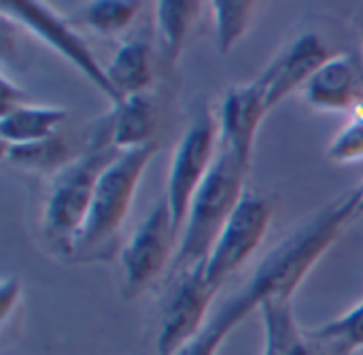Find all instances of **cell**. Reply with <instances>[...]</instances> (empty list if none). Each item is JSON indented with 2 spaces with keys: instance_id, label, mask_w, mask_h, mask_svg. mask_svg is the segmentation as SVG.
<instances>
[{
  "instance_id": "6da1fadb",
  "label": "cell",
  "mask_w": 363,
  "mask_h": 355,
  "mask_svg": "<svg viewBox=\"0 0 363 355\" xmlns=\"http://www.w3.org/2000/svg\"><path fill=\"white\" fill-rule=\"evenodd\" d=\"M357 217V192L351 190L315 211L285 236L255 268V273L208 317L202 332L177 355H217L225 339L272 298L291 300L315 264Z\"/></svg>"
},
{
  "instance_id": "7a4b0ae2",
  "label": "cell",
  "mask_w": 363,
  "mask_h": 355,
  "mask_svg": "<svg viewBox=\"0 0 363 355\" xmlns=\"http://www.w3.org/2000/svg\"><path fill=\"white\" fill-rule=\"evenodd\" d=\"M249 166L234 153L219 149L217 160L196 192L181 230L177 256L170 266V277L196 271L206 264L221 230L236 211L245 190Z\"/></svg>"
},
{
  "instance_id": "3957f363",
  "label": "cell",
  "mask_w": 363,
  "mask_h": 355,
  "mask_svg": "<svg viewBox=\"0 0 363 355\" xmlns=\"http://www.w3.org/2000/svg\"><path fill=\"white\" fill-rule=\"evenodd\" d=\"M157 141L121 151L100 175L89 213L77 236L72 260L94 262L108 260L115 249V241L125 224V217L132 209L134 194L138 183L157 153Z\"/></svg>"
},
{
  "instance_id": "277c9868",
  "label": "cell",
  "mask_w": 363,
  "mask_h": 355,
  "mask_svg": "<svg viewBox=\"0 0 363 355\" xmlns=\"http://www.w3.org/2000/svg\"><path fill=\"white\" fill-rule=\"evenodd\" d=\"M119 153L121 151L111 145L108 132H104V136H98V141H94L85 153L74 158L68 166L51 177L43 209V232L57 253L72 258L74 243L89 213L98 179Z\"/></svg>"
},
{
  "instance_id": "5b68a950",
  "label": "cell",
  "mask_w": 363,
  "mask_h": 355,
  "mask_svg": "<svg viewBox=\"0 0 363 355\" xmlns=\"http://www.w3.org/2000/svg\"><path fill=\"white\" fill-rule=\"evenodd\" d=\"M219 153V121L217 115L204 104L183 132L170 162L166 200L172 211L174 228L181 230L187 219V211L202 181L211 173Z\"/></svg>"
},
{
  "instance_id": "8992f818",
  "label": "cell",
  "mask_w": 363,
  "mask_h": 355,
  "mask_svg": "<svg viewBox=\"0 0 363 355\" xmlns=\"http://www.w3.org/2000/svg\"><path fill=\"white\" fill-rule=\"evenodd\" d=\"M4 17L15 26H23L68 64H72L98 92H102L111 104L117 102V96L108 83L106 68L96 60L87 40L47 2L40 0H9L0 4Z\"/></svg>"
},
{
  "instance_id": "52a82bcc",
  "label": "cell",
  "mask_w": 363,
  "mask_h": 355,
  "mask_svg": "<svg viewBox=\"0 0 363 355\" xmlns=\"http://www.w3.org/2000/svg\"><path fill=\"white\" fill-rule=\"evenodd\" d=\"M272 215V198L253 190H247L242 194L236 211L228 219L204 264V279L211 288L221 290V285L262 247L270 230Z\"/></svg>"
},
{
  "instance_id": "ba28073f",
  "label": "cell",
  "mask_w": 363,
  "mask_h": 355,
  "mask_svg": "<svg viewBox=\"0 0 363 355\" xmlns=\"http://www.w3.org/2000/svg\"><path fill=\"white\" fill-rule=\"evenodd\" d=\"M179 232L174 228L172 211L166 196L149 211L132 239L121 249L123 296L134 298L143 294L153 281L170 271L179 247Z\"/></svg>"
},
{
  "instance_id": "9c48e42d",
  "label": "cell",
  "mask_w": 363,
  "mask_h": 355,
  "mask_svg": "<svg viewBox=\"0 0 363 355\" xmlns=\"http://www.w3.org/2000/svg\"><path fill=\"white\" fill-rule=\"evenodd\" d=\"M174 285L162 307L155 355H177L206 326L208 311L219 294L204 279V266L172 277Z\"/></svg>"
},
{
  "instance_id": "30bf717a",
  "label": "cell",
  "mask_w": 363,
  "mask_h": 355,
  "mask_svg": "<svg viewBox=\"0 0 363 355\" xmlns=\"http://www.w3.org/2000/svg\"><path fill=\"white\" fill-rule=\"evenodd\" d=\"M268 113V83L264 72L251 83L230 87L217 115L219 149L234 153L251 168L255 136Z\"/></svg>"
},
{
  "instance_id": "8fae6325",
  "label": "cell",
  "mask_w": 363,
  "mask_h": 355,
  "mask_svg": "<svg viewBox=\"0 0 363 355\" xmlns=\"http://www.w3.org/2000/svg\"><path fill=\"white\" fill-rule=\"evenodd\" d=\"M363 98V66L357 53L332 55L304 85V100L321 113H351Z\"/></svg>"
},
{
  "instance_id": "7c38bea8",
  "label": "cell",
  "mask_w": 363,
  "mask_h": 355,
  "mask_svg": "<svg viewBox=\"0 0 363 355\" xmlns=\"http://www.w3.org/2000/svg\"><path fill=\"white\" fill-rule=\"evenodd\" d=\"M332 58L325 43L315 34L306 32L298 36L266 70L268 83V109H277L291 92L304 87L311 77Z\"/></svg>"
},
{
  "instance_id": "4fadbf2b",
  "label": "cell",
  "mask_w": 363,
  "mask_h": 355,
  "mask_svg": "<svg viewBox=\"0 0 363 355\" xmlns=\"http://www.w3.org/2000/svg\"><path fill=\"white\" fill-rule=\"evenodd\" d=\"M160 124L157 100L151 92L134 94L113 104V113L106 124L108 141L117 151H130L149 143H155V130Z\"/></svg>"
},
{
  "instance_id": "5bb4252c",
  "label": "cell",
  "mask_w": 363,
  "mask_h": 355,
  "mask_svg": "<svg viewBox=\"0 0 363 355\" xmlns=\"http://www.w3.org/2000/svg\"><path fill=\"white\" fill-rule=\"evenodd\" d=\"M104 68L108 83L117 96V102L134 94L149 92V85L155 75L151 43L143 36L125 38Z\"/></svg>"
},
{
  "instance_id": "9a60e30c",
  "label": "cell",
  "mask_w": 363,
  "mask_h": 355,
  "mask_svg": "<svg viewBox=\"0 0 363 355\" xmlns=\"http://www.w3.org/2000/svg\"><path fill=\"white\" fill-rule=\"evenodd\" d=\"M68 111L62 106L17 104L0 113V138L4 147L30 145L49 138L66 121Z\"/></svg>"
},
{
  "instance_id": "2e32d148",
  "label": "cell",
  "mask_w": 363,
  "mask_h": 355,
  "mask_svg": "<svg viewBox=\"0 0 363 355\" xmlns=\"http://www.w3.org/2000/svg\"><path fill=\"white\" fill-rule=\"evenodd\" d=\"M202 11L198 0H162L155 2V32L160 55L166 66H174L183 53L185 40Z\"/></svg>"
},
{
  "instance_id": "e0dca14e",
  "label": "cell",
  "mask_w": 363,
  "mask_h": 355,
  "mask_svg": "<svg viewBox=\"0 0 363 355\" xmlns=\"http://www.w3.org/2000/svg\"><path fill=\"white\" fill-rule=\"evenodd\" d=\"M259 315L264 332L277 341L281 355H332L308 334V330H302L296 324L291 300L272 298L262 307Z\"/></svg>"
},
{
  "instance_id": "ac0fdd59",
  "label": "cell",
  "mask_w": 363,
  "mask_h": 355,
  "mask_svg": "<svg viewBox=\"0 0 363 355\" xmlns=\"http://www.w3.org/2000/svg\"><path fill=\"white\" fill-rule=\"evenodd\" d=\"M4 162L23 168V170H34V173H45V175H57L64 166H68L74 158H70V145L66 138L55 132L49 138H43L38 143L30 145H13L2 149Z\"/></svg>"
},
{
  "instance_id": "d6986e66",
  "label": "cell",
  "mask_w": 363,
  "mask_h": 355,
  "mask_svg": "<svg viewBox=\"0 0 363 355\" xmlns=\"http://www.w3.org/2000/svg\"><path fill=\"white\" fill-rule=\"evenodd\" d=\"M308 334L332 355L363 354V300L342 317L308 330Z\"/></svg>"
},
{
  "instance_id": "ffe728a7",
  "label": "cell",
  "mask_w": 363,
  "mask_h": 355,
  "mask_svg": "<svg viewBox=\"0 0 363 355\" xmlns=\"http://www.w3.org/2000/svg\"><path fill=\"white\" fill-rule=\"evenodd\" d=\"M215 19V38L221 55L230 53L234 45L247 34L253 19L255 2L249 0H215L211 2Z\"/></svg>"
},
{
  "instance_id": "44dd1931",
  "label": "cell",
  "mask_w": 363,
  "mask_h": 355,
  "mask_svg": "<svg viewBox=\"0 0 363 355\" xmlns=\"http://www.w3.org/2000/svg\"><path fill=\"white\" fill-rule=\"evenodd\" d=\"M140 6L138 0H91L83 4L81 21L96 34L113 36L132 26Z\"/></svg>"
},
{
  "instance_id": "7402d4cb",
  "label": "cell",
  "mask_w": 363,
  "mask_h": 355,
  "mask_svg": "<svg viewBox=\"0 0 363 355\" xmlns=\"http://www.w3.org/2000/svg\"><path fill=\"white\" fill-rule=\"evenodd\" d=\"M347 126L332 138L325 155L336 164H353L363 160V98L349 113Z\"/></svg>"
},
{
  "instance_id": "603a6c76",
  "label": "cell",
  "mask_w": 363,
  "mask_h": 355,
  "mask_svg": "<svg viewBox=\"0 0 363 355\" xmlns=\"http://www.w3.org/2000/svg\"><path fill=\"white\" fill-rule=\"evenodd\" d=\"M19 296H21V283L17 277H4L2 285H0V324L4 326L13 311L19 305Z\"/></svg>"
},
{
  "instance_id": "cb8c5ba5",
  "label": "cell",
  "mask_w": 363,
  "mask_h": 355,
  "mask_svg": "<svg viewBox=\"0 0 363 355\" xmlns=\"http://www.w3.org/2000/svg\"><path fill=\"white\" fill-rule=\"evenodd\" d=\"M0 85H2V92H0V113L2 111H9L17 104H23V89L19 85H13V81L2 72L0 75Z\"/></svg>"
},
{
  "instance_id": "d4e9b609",
  "label": "cell",
  "mask_w": 363,
  "mask_h": 355,
  "mask_svg": "<svg viewBox=\"0 0 363 355\" xmlns=\"http://www.w3.org/2000/svg\"><path fill=\"white\" fill-rule=\"evenodd\" d=\"M262 355H281V349L277 345V341L264 332V349H262Z\"/></svg>"
},
{
  "instance_id": "484cf974",
  "label": "cell",
  "mask_w": 363,
  "mask_h": 355,
  "mask_svg": "<svg viewBox=\"0 0 363 355\" xmlns=\"http://www.w3.org/2000/svg\"><path fill=\"white\" fill-rule=\"evenodd\" d=\"M357 190V217H363V183Z\"/></svg>"
},
{
  "instance_id": "4316f807",
  "label": "cell",
  "mask_w": 363,
  "mask_h": 355,
  "mask_svg": "<svg viewBox=\"0 0 363 355\" xmlns=\"http://www.w3.org/2000/svg\"><path fill=\"white\" fill-rule=\"evenodd\" d=\"M359 34H362V38H363V13L359 15Z\"/></svg>"
}]
</instances>
